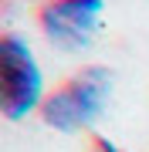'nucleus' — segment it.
Returning a JSON list of instances; mask_svg holds the SVG:
<instances>
[{"label":"nucleus","instance_id":"obj_1","mask_svg":"<svg viewBox=\"0 0 149 152\" xmlns=\"http://www.w3.org/2000/svg\"><path fill=\"white\" fill-rule=\"evenodd\" d=\"M112 68L105 64H85L75 75H68L54 91L44 98L41 105V118L44 125L58 132H81L92 122L102 118L105 105L112 98Z\"/></svg>","mask_w":149,"mask_h":152},{"label":"nucleus","instance_id":"obj_4","mask_svg":"<svg viewBox=\"0 0 149 152\" xmlns=\"http://www.w3.org/2000/svg\"><path fill=\"white\" fill-rule=\"evenodd\" d=\"M92 152H126V149H119V145H112L109 139H95V145H92Z\"/></svg>","mask_w":149,"mask_h":152},{"label":"nucleus","instance_id":"obj_3","mask_svg":"<svg viewBox=\"0 0 149 152\" xmlns=\"http://www.w3.org/2000/svg\"><path fill=\"white\" fill-rule=\"evenodd\" d=\"M105 14L102 0H58L41 7V27L61 51H85L95 37V24Z\"/></svg>","mask_w":149,"mask_h":152},{"label":"nucleus","instance_id":"obj_2","mask_svg":"<svg viewBox=\"0 0 149 152\" xmlns=\"http://www.w3.org/2000/svg\"><path fill=\"white\" fill-rule=\"evenodd\" d=\"M44 75L34 61L31 44L21 34L0 37V112L4 118L21 122L44 105Z\"/></svg>","mask_w":149,"mask_h":152}]
</instances>
